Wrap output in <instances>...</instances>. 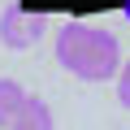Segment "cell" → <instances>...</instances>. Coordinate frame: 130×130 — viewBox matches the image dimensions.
Segmentation results:
<instances>
[{
  "instance_id": "6da1fadb",
  "label": "cell",
  "mask_w": 130,
  "mask_h": 130,
  "mask_svg": "<svg viewBox=\"0 0 130 130\" xmlns=\"http://www.w3.org/2000/svg\"><path fill=\"white\" fill-rule=\"evenodd\" d=\"M56 61L78 83H113L117 70H121V43L104 26L65 22L61 35H56Z\"/></svg>"
},
{
  "instance_id": "7a4b0ae2",
  "label": "cell",
  "mask_w": 130,
  "mask_h": 130,
  "mask_svg": "<svg viewBox=\"0 0 130 130\" xmlns=\"http://www.w3.org/2000/svg\"><path fill=\"white\" fill-rule=\"evenodd\" d=\"M48 30V18L26 9V5H5L0 9V43H5L9 52H26L43 39Z\"/></svg>"
},
{
  "instance_id": "3957f363",
  "label": "cell",
  "mask_w": 130,
  "mask_h": 130,
  "mask_svg": "<svg viewBox=\"0 0 130 130\" xmlns=\"http://www.w3.org/2000/svg\"><path fill=\"white\" fill-rule=\"evenodd\" d=\"M9 130H56L52 104H48L43 95H30V100H26V108L13 117V126H9Z\"/></svg>"
},
{
  "instance_id": "277c9868",
  "label": "cell",
  "mask_w": 130,
  "mask_h": 130,
  "mask_svg": "<svg viewBox=\"0 0 130 130\" xmlns=\"http://www.w3.org/2000/svg\"><path fill=\"white\" fill-rule=\"evenodd\" d=\"M26 100H30V91H26L18 78H0V130L13 126V117L26 108Z\"/></svg>"
},
{
  "instance_id": "5b68a950",
  "label": "cell",
  "mask_w": 130,
  "mask_h": 130,
  "mask_svg": "<svg viewBox=\"0 0 130 130\" xmlns=\"http://www.w3.org/2000/svg\"><path fill=\"white\" fill-rule=\"evenodd\" d=\"M113 87H117V104H121V108H130V61H121V70H117Z\"/></svg>"
},
{
  "instance_id": "8992f818",
  "label": "cell",
  "mask_w": 130,
  "mask_h": 130,
  "mask_svg": "<svg viewBox=\"0 0 130 130\" xmlns=\"http://www.w3.org/2000/svg\"><path fill=\"white\" fill-rule=\"evenodd\" d=\"M121 13H126V22H130V0H121Z\"/></svg>"
}]
</instances>
